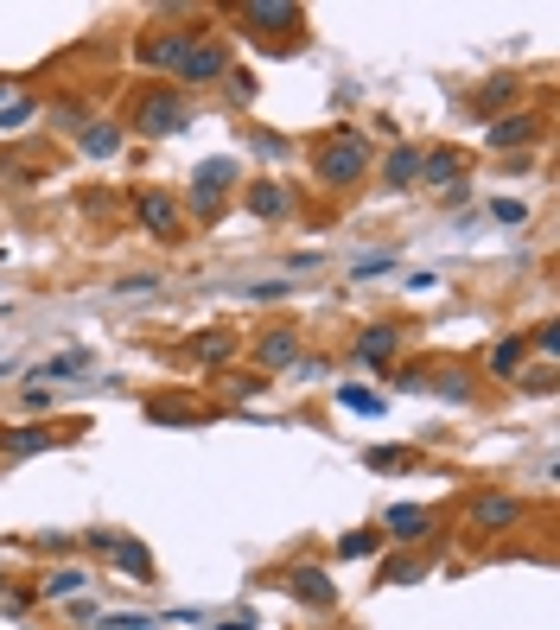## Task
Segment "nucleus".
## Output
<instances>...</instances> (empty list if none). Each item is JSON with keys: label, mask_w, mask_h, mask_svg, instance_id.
I'll list each match as a JSON object with an SVG mask.
<instances>
[{"label": "nucleus", "mask_w": 560, "mask_h": 630, "mask_svg": "<svg viewBox=\"0 0 560 630\" xmlns=\"http://www.w3.org/2000/svg\"><path fill=\"white\" fill-rule=\"evenodd\" d=\"M109 560H115V567H121V573H134V580H147V573H153V554H147V548H140V541H128V535H115V548H109Z\"/></svg>", "instance_id": "a211bd4d"}, {"label": "nucleus", "mask_w": 560, "mask_h": 630, "mask_svg": "<svg viewBox=\"0 0 560 630\" xmlns=\"http://www.w3.org/2000/svg\"><path fill=\"white\" fill-rule=\"evenodd\" d=\"M395 331L389 325H370V331H363V338H357V363H370V370H382V363H389L395 357Z\"/></svg>", "instance_id": "dca6fc26"}, {"label": "nucleus", "mask_w": 560, "mask_h": 630, "mask_svg": "<svg viewBox=\"0 0 560 630\" xmlns=\"http://www.w3.org/2000/svg\"><path fill=\"white\" fill-rule=\"evenodd\" d=\"M77 440V420L58 427V420H32V427H7L0 433V452L7 459H32V452H51V446H70Z\"/></svg>", "instance_id": "f03ea898"}, {"label": "nucleus", "mask_w": 560, "mask_h": 630, "mask_svg": "<svg viewBox=\"0 0 560 630\" xmlns=\"http://www.w3.org/2000/svg\"><path fill=\"white\" fill-rule=\"evenodd\" d=\"M490 217H497V223H516V230H522V223H529V204H522V198H490Z\"/></svg>", "instance_id": "cd10ccee"}, {"label": "nucleus", "mask_w": 560, "mask_h": 630, "mask_svg": "<svg viewBox=\"0 0 560 630\" xmlns=\"http://www.w3.org/2000/svg\"><path fill=\"white\" fill-rule=\"evenodd\" d=\"M395 389H401V395H420V389H427V376H420V370H401Z\"/></svg>", "instance_id": "c9c22d12"}, {"label": "nucleus", "mask_w": 560, "mask_h": 630, "mask_svg": "<svg viewBox=\"0 0 560 630\" xmlns=\"http://www.w3.org/2000/svg\"><path fill=\"white\" fill-rule=\"evenodd\" d=\"M255 363L261 370H293V363H300V331H268L261 350H255Z\"/></svg>", "instance_id": "9d476101"}, {"label": "nucleus", "mask_w": 560, "mask_h": 630, "mask_svg": "<svg viewBox=\"0 0 560 630\" xmlns=\"http://www.w3.org/2000/svg\"><path fill=\"white\" fill-rule=\"evenodd\" d=\"M249 210L255 217H280V210H287V191H280L274 179H261V185H249Z\"/></svg>", "instance_id": "b1692460"}, {"label": "nucleus", "mask_w": 560, "mask_h": 630, "mask_svg": "<svg viewBox=\"0 0 560 630\" xmlns=\"http://www.w3.org/2000/svg\"><path fill=\"white\" fill-rule=\"evenodd\" d=\"M83 586H90V573H83V567H51L39 592H45V599H77Z\"/></svg>", "instance_id": "6ab92c4d"}, {"label": "nucleus", "mask_w": 560, "mask_h": 630, "mask_svg": "<svg viewBox=\"0 0 560 630\" xmlns=\"http://www.w3.org/2000/svg\"><path fill=\"white\" fill-rule=\"evenodd\" d=\"M516 516H522V503H516V497H478V503H471V529H484V535L510 529Z\"/></svg>", "instance_id": "1a4fd4ad"}, {"label": "nucleus", "mask_w": 560, "mask_h": 630, "mask_svg": "<svg viewBox=\"0 0 560 630\" xmlns=\"http://www.w3.org/2000/svg\"><path fill=\"white\" fill-rule=\"evenodd\" d=\"M242 20H249L255 32H261V26H300V7H293V0H249V7H242Z\"/></svg>", "instance_id": "4468645a"}, {"label": "nucleus", "mask_w": 560, "mask_h": 630, "mask_svg": "<svg viewBox=\"0 0 560 630\" xmlns=\"http://www.w3.org/2000/svg\"><path fill=\"white\" fill-rule=\"evenodd\" d=\"M210 630H255V618H249V611H236V618H223V624H210Z\"/></svg>", "instance_id": "a19ab883"}, {"label": "nucleus", "mask_w": 560, "mask_h": 630, "mask_svg": "<svg viewBox=\"0 0 560 630\" xmlns=\"http://www.w3.org/2000/svg\"><path fill=\"white\" fill-rule=\"evenodd\" d=\"M510 96H516V77H490L478 90V109H497V102H510Z\"/></svg>", "instance_id": "bb28decb"}, {"label": "nucleus", "mask_w": 560, "mask_h": 630, "mask_svg": "<svg viewBox=\"0 0 560 630\" xmlns=\"http://www.w3.org/2000/svg\"><path fill=\"white\" fill-rule=\"evenodd\" d=\"M140 223H147L153 236H179V204H172L166 191H140Z\"/></svg>", "instance_id": "9b49d317"}, {"label": "nucleus", "mask_w": 560, "mask_h": 630, "mask_svg": "<svg viewBox=\"0 0 560 630\" xmlns=\"http://www.w3.org/2000/svg\"><path fill=\"white\" fill-rule=\"evenodd\" d=\"M179 77L185 83H217V77H230V58H223V45L217 39H191V51H185V58H179Z\"/></svg>", "instance_id": "423d86ee"}, {"label": "nucleus", "mask_w": 560, "mask_h": 630, "mask_svg": "<svg viewBox=\"0 0 560 630\" xmlns=\"http://www.w3.org/2000/svg\"><path fill=\"white\" fill-rule=\"evenodd\" d=\"M382 268H395V255H363V261H357V268H350V274L363 280V274H382Z\"/></svg>", "instance_id": "72a5a7b5"}, {"label": "nucleus", "mask_w": 560, "mask_h": 630, "mask_svg": "<svg viewBox=\"0 0 560 630\" xmlns=\"http://www.w3.org/2000/svg\"><path fill=\"white\" fill-rule=\"evenodd\" d=\"M414 573H420V567H414V560H389V567H382V586H408V580H414Z\"/></svg>", "instance_id": "7c9ffc66"}, {"label": "nucleus", "mask_w": 560, "mask_h": 630, "mask_svg": "<svg viewBox=\"0 0 560 630\" xmlns=\"http://www.w3.org/2000/svg\"><path fill=\"white\" fill-rule=\"evenodd\" d=\"M338 401H344L350 414H382V395H376V389H357V382H344Z\"/></svg>", "instance_id": "a878e982"}, {"label": "nucleus", "mask_w": 560, "mask_h": 630, "mask_svg": "<svg viewBox=\"0 0 560 630\" xmlns=\"http://www.w3.org/2000/svg\"><path fill=\"white\" fill-rule=\"evenodd\" d=\"M287 293V280H261V287H249V300H280Z\"/></svg>", "instance_id": "4c0bfd02"}, {"label": "nucleus", "mask_w": 560, "mask_h": 630, "mask_svg": "<svg viewBox=\"0 0 560 630\" xmlns=\"http://www.w3.org/2000/svg\"><path fill=\"white\" fill-rule=\"evenodd\" d=\"M522 357H529V338H503L497 350H490V376H516Z\"/></svg>", "instance_id": "4be33fe9"}, {"label": "nucleus", "mask_w": 560, "mask_h": 630, "mask_svg": "<svg viewBox=\"0 0 560 630\" xmlns=\"http://www.w3.org/2000/svg\"><path fill=\"white\" fill-rule=\"evenodd\" d=\"M363 465H370V471H401V465H408V452H401V446H376Z\"/></svg>", "instance_id": "c85d7f7f"}, {"label": "nucleus", "mask_w": 560, "mask_h": 630, "mask_svg": "<svg viewBox=\"0 0 560 630\" xmlns=\"http://www.w3.org/2000/svg\"><path fill=\"white\" fill-rule=\"evenodd\" d=\"M32 109H39V102H32V96L7 102V109H0V128H20V121H32Z\"/></svg>", "instance_id": "c756f323"}, {"label": "nucleus", "mask_w": 560, "mask_h": 630, "mask_svg": "<svg viewBox=\"0 0 560 630\" xmlns=\"http://www.w3.org/2000/svg\"><path fill=\"white\" fill-rule=\"evenodd\" d=\"M535 134H541V115H503L484 140H490V147H529Z\"/></svg>", "instance_id": "ddd939ff"}, {"label": "nucleus", "mask_w": 560, "mask_h": 630, "mask_svg": "<svg viewBox=\"0 0 560 630\" xmlns=\"http://www.w3.org/2000/svg\"><path fill=\"white\" fill-rule=\"evenodd\" d=\"M376 548H382L376 529H350V535H338V560H370Z\"/></svg>", "instance_id": "393cba45"}, {"label": "nucleus", "mask_w": 560, "mask_h": 630, "mask_svg": "<svg viewBox=\"0 0 560 630\" xmlns=\"http://www.w3.org/2000/svg\"><path fill=\"white\" fill-rule=\"evenodd\" d=\"M39 548L45 554H70V548H77V535H39Z\"/></svg>", "instance_id": "e433bc0d"}, {"label": "nucleus", "mask_w": 560, "mask_h": 630, "mask_svg": "<svg viewBox=\"0 0 560 630\" xmlns=\"http://www.w3.org/2000/svg\"><path fill=\"white\" fill-rule=\"evenodd\" d=\"M191 51L185 32H147L140 39V64H160V70H179V58Z\"/></svg>", "instance_id": "0eeeda50"}, {"label": "nucleus", "mask_w": 560, "mask_h": 630, "mask_svg": "<svg viewBox=\"0 0 560 630\" xmlns=\"http://www.w3.org/2000/svg\"><path fill=\"white\" fill-rule=\"evenodd\" d=\"M287 592H293L300 605H312V611H331V605H338V586H331L325 567H287Z\"/></svg>", "instance_id": "39448f33"}, {"label": "nucleus", "mask_w": 560, "mask_h": 630, "mask_svg": "<svg viewBox=\"0 0 560 630\" xmlns=\"http://www.w3.org/2000/svg\"><path fill=\"white\" fill-rule=\"evenodd\" d=\"M77 147L90 153V160H115V153H121V128H115V121H90V128L77 134Z\"/></svg>", "instance_id": "2eb2a0df"}, {"label": "nucleus", "mask_w": 560, "mask_h": 630, "mask_svg": "<svg viewBox=\"0 0 560 630\" xmlns=\"http://www.w3.org/2000/svg\"><path fill=\"white\" fill-rule=\"evenodd\" d=\"M185 121H191V109H185V96L179 90H153L147 102H140V134H185Z\"/></svg>", "instance_id": "20e7f679"}, {"label": "nucleus", "mask_w": 560, "mask_h": 630, "mask_svg": "<svg viewBox=\"0 0 560 630\" xmlns=\"http://www.w3.org/2000/svg\"><path fill=\"white\" fill-rule=\"evenodd\" d=\"M230 350H236L230 331H204V338H191V357H198V363H230Z\"/></svg>", "instance_id": "5701e85b"}, {"label": "nucleus", "mask_w": 560, "mask_h": 630, "mask_svg": "<svg viewBox=\"0 0 560 630\" xmlns=\"http://www.w3.org/2000/svg\"><path fill=\"white\" fill-rule=\"evenodd\" d=\"M147 420H160V427H191V420H204V408H191V401H147Z\"/></svg>", "instance_id": "aec40b11"}, {"label": "nucleus", "mask_w": 560, "mask_h": 630, "mask_svg": "<svg viewBox=\"0 0 560 630\" xmlns=\"http://www.w3.org/2000/svg\"><path fill=\"white\" fill-rule=\"evenodd\" d=\"M414 172H420V147H395L389 166H382V185H414Z\"/></svg>", "instance_id": "412c9836"}, {"label": "nucleus", "mask_w": 560, "mask_h": 630, "mask_svg": "<svg viewBox=\"0 0 560 630\" xmlns=\"http://www.w3.org/2000/svg\"><path fill=\"white\" fill-rule=\"evenodd\" d=\"M312 172H319V185H331V191L357 185L363 172H370V140H363V134H338V140H325V147L312 153Z\"/></svg>", "instance_id": "f257e3e1"}, {"label": "nucleus", "mask_w": 560, "mask_h": 630, "mask_svg": "<svg viewBox=\"0 0 560 630\" xmlns=\"http://www.w3.org/2000/svg\"><path fill=\"white\" fill-rule=\"evenodd\" d=\"M102 630H166V624H153V618H96Z\"/></svg>", "instance_id": "2f4dec72"}, {"label": "nucleus", "mask_w": 560, "mask_h": 630, "mask_svg": "<svg viewBox=\"0 0 560 630\" xmlns=\"http://www.w3.org/2000/svg\"><path fill=\"white\" fill-rule=\"evenodd\" d=\"M459 172H465V153H459V147H433V153H420V172H414V179H420V185H452Z\"/></svg>", "instance_id": "6e6552de"}, {"label": "nucleus", "mask_w": 560, "mask_h": 630, "mask_svg": "<svg viewBox=\"0 0 560 630\" xmlns=\"http://www.w3.org/2000/svg\"><path fill=\"white\" fill-rule=\"evenodd\" d=\"M90 370V357H83V350H64V357H45L39 370H32V389H39V382H64V376H83Z\"/></svg>", "instance_id": "f3484780"}, {"label": "nucleus", "mask_w": 560, "mask_h": 630, "mask_svg": "<svg viewBox=\"0 0 560 630\" xmlns=\"http://www.w3.org/2000/svg\"><path fill=\"white\" fill-rule=\"evenodd\" d=\"M440 395H446V401H465L471 389H465V376H440Z\"/></svg>", "instance_id": "58836bf2"}, {"label": "nucleus", "mask_w": 560, "mask_h": 630, "mask_svg": "<svg viewBox=\"0 0 560 630\" xmlns=\"http://www.w3.org/2000/svg\"><path fill=\"white\" fill-rule=\"evenodd\" d=\"M230 395H236V401H249V395H261V376H230Z\"/></svg>", "instance_id": "f704fd0d"}, {"label": "nucleus", "mask_w": 560, "mask_h": 630, "mask_svg": "<svg viewBox=\"0 0 560 630\" xmlns=\"http://www.w3.org/2000/svg\"><path fill=\"white\" fill-rule=\"evenodd\" d=\"M230 90H236L242 102H249V96H255V77H249V70H230Z\"/></svg>", "instance_id": "ea45409f"}, {"label": "nucleus", "mask_w": 560, "mask_h": 630, "mask_svg": "<svg viewBox=\"0 0 560 630\" xmlns=\"http://www.w3.org/2000/svg\"><path fill=\"white\" fill-rule=\"evenodd\" d=\"M382 529H389L395 541H408V548H414V541H420V535H427V529H433V516H427V510H420V503H395V510H389V516H382Z\"/></svg>", "instance_id": "f8f14e48"}, {"label": "nucleus", "mask_w": 560, "mask_h": 630, "mask_svg": "<svg viewBox=\"0 0 560 630\" xmlns=\"http://www.w3.org/2000/svg\"><path fill=\"white\" fill-rule=\"evenodd\" d=\"M230 179H236V160H204L198 172H191V210H198V217H217Z\"/></svg>", "instance_id": "7ed1b4c3"}, {"label": "nucleus", "mask_w": 560, "mask_h": 630, "mask_svg": "<svg viewBox=\"0 0 560 630\" xmlns=\"http://www.w3.org/2000/svg\"><path fill=\"white\" fill-rule=\"evenodd\" d=\"M535 350H541V357H560V325H541L535 331Z\"/></svg>", "instance_id": "473e14b6"}]
</instances>
